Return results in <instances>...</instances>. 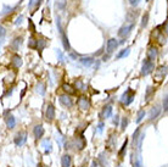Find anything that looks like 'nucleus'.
<instances>
[{"label":"nucleus","mask_w":168,"mask_h":167,"mask_svg":"<svg viewBox=\"0 0 168 167\" xmlns=\"http://www.w3.org/2000/svg\"><path fill=\"white\" fill-rule=\"evenodd\" d=\"M134 95H135V94H134V90L129 88V89L123 94V95H122V98H121L122 104H123V105H126V106H128L129 104H130L131 101H133Z\"/></svg>","instance_id":"f257e3e1"},{"label":"nucleus","mask_w":168,"mask_h":167,"mask_svg":"<svg viewBox=\"0 0 168 167\" xmlns=\"http://www.w3.org/2000/svg\"><path fill=\"white\" fill-rule=\"evenodd\" d=\"M155 70V64H153L152 61L150 60H145L143 62V67H141V75L143 76H147L149 73H151V72Z\"/></svg>","instance_id":"f03ea898"},{"label":"nucleus","mask_w":168,"mask_h":167,"mask_svg":"<svg viewBox=\"0 0 168 167\" xmlns=\"http://www.w3.org/2000/svg\"><path fill=\"white\" fill-rule=\"evenodd\" d=\"M45 118L49 122H51L55 118V106L52 105V104H49L46 106V109H45Z\"/></svg>","instance_id":"7ed1b4c3"},{"label":"nucleus","mask_w":168,"mask_h":167,"mask_svg":"<svg viewBox=\"0 0 168 167\" xmlns=\"http://www.w3.org/2000/svg\"><path fill=\"white\" fill-rule=\"evenodd\" d=\"M26 140H27V134L25 132L17 133L15 135V139H13V142H15V145H17V146H22L26 143Z\"/></svg>","instance_id":"20e7f679"},{"label":"nucleus","mask_w":168,"mask_h":167,"mask_svg":"<svg viewBox=\"0 0 168 167\" xmlns=\"http://www.w3.org/2000/svg\"><path fill=\"white\" fill-rule=\"evenodd\" d=\"M131 164H133V167H144L143 159L139 152H133L131 154Z\"/></svg>","instance_id":"39448f33"},{"label":"nucleus","mask_w":168,"mask_h":167,"mask_svg":"<svg viewBox=\"0 0 168 167\" xmlns=\"http://www.w3.org/2000/svg\"><path fill=\"white\" fill-rule=\"evenodd\" d=\"M117 47H118V42H117L115 38L108 39L107 40V54L108 55H111V54L117 49Z\"/></svg>","instance_id":"423d86ee"},{"label":"nucleus","mask_w":168,"mask_h":167,"mask_svg":"<svg viewBox=\"0 0 168 167\" xmlns=\"http://www.w3.org/2000/svg\"><path fill=\"white\" fill-rule=\"evenodd\" d=\"M5 121H6V126L9 129H13L16 126V118L15 116H12L11 114H7L6 112V117H5Z\"/></svg>","instance_id":"0eeeda50"},{"label":"nucleus","mask_w":168,"mask_h":167,"mask_svg":"<svg viewBox=\"0 0 168 167\" xmlns=\"http://www.w3.org/2000/svg\"><path fill=\"white\" fill-rule=\"evenodd\" d=\"M78 107L80 110H83V111H85V110H88L89 109V106H90V102H89V100L87 98H84V96H82V98H79V100H78Z\"/></svg>","instance_id":"6e6552de"},{"label":"nucleus","mask_w":168,"mask_h":167,"mask_svg":"<svg viewBox=\"0 0 168 167\" xmlns=\"http://www.w3.org/2000/svg\"><path fill=\"white\" fill-rule=\"evenodd\" d=\"M60 102L65 107H72V105H73V100L71 99L70 95H61L60 96Z\"/></svg>","instance_id":"1a4fd4ad"},{"label":"nucleus","mask_w":168,"mask_h":167,"mask_svg":"<svg viewBox=\"0 0 168 167\" xmlns=\"http://www.w3.org/2000/svg\"><path fill=\"white\" fill-rule=\"evenodd\" d=\"M133 27H134V23H130V25H126V26H123L122 28L120 29V32H118V34L121 35V37H127L129 33H130V31L133 29Z\"/></svg>","instance_id":"9d476101"},{"label":"nucleus","mask_w":168,"mask_h":167,"mask_svg":"<svg viewBox=\"0 0 168 167\" xmlns=\"http://www.w3.org/2000/svg\"><path fill=\"white\" fill-rule=\"evenodd\" d=\"M33 133H34L35 139H40L44 135V128H43V126L42 124L35 126L34 129H33Z\"/></svg>","instance_id":"9b49d317"},{"label":"nucleus","mask_w":168,"mask_h":167,"mask_svg":"<svg viewBox=\"0 0 168 167\" xmlns=\"http://www.w3.org/2000/svg\"><path fill=\"white\" fill-rule=\"evenodd\" d=\"M61 165H62V167H71V165H72V157L68 154H65L61 157Z\"/></svg>","instance_id":"f8f14e48"},{"label":"nucleus","mask_w":168,"mask_h":167,"mask_svg":"<svg viewBox=\"0 0 168 167\" xmlns=\"http://www.w3.org/2000/svg\"><path fill=\"white\" fill-rule=\"evenodd\" d=\"M161 114V109H160V106H155V107H152L151 111H150V121H153L155 118H157L158 115Z\"/></svg>","instance_id":"ddd939ff"},{"label":"nucleus","mask_w":168,"mask_h":167,"mask_svg":"<svg viewBox=\"0 0 168 167\" xmlns=\"http://www.w3.org/2000/svg\"><path fill=\"white\" fill-rule=\"evenodd\" d=\"M111 115H112V106L111 105H106L102 109L101 117L102 118H108V117H111Z\"/></svg>","instance_id":"4468645a"},{"label":"nucleus","mask_w":168,"mask_h":167,"mask_svg":"<svg viewBox=\"0 0 168 167\" xmlns=\"http://www.w3.org/2000/svg\"><path fill=\"white\" fill-rule=\"evenodd\" d=\"M156 56H157V50H156V48H150L149 49V51H147V60L150 61H155L156 60Z\"/></svg>","instance_id":"2eb2a0df"},{"label":"nucleus","mask_w":168,"mask_h":167,"mask_svg":"<svg viewBox=\"0 0 168 167\" xmlns=\"http://www.w3.org/2000/svg\"><path fill=\"white\" fill-rule=\"evenodd\" d=\"M43 146L45 148V152H46V154L51 152V150H52V145H51V143H50L49 139H45V140L43 142Z\"/></svg>","instance_id":"dca6fc26"},{"label":"nucleus","mask_w":168,"mask_h":167,"mask_svg":"<svg viewBox=\"0 0 168 167\" xmlns=\"http://www.w3.org/2000/svg\"><path fill=\"white\" fill-rule=\"evenodd\" d=\"M82 64H83L84 66H90L94 62V60H93V57H89V56H87V57H82L80 60H79Z\"/></svg>","instance_id":"f3484780"},{"label":"nucleus","mask_w":168,"mask_h":167,"mask_svg":"<svg viewBox=\"0 0 168 167\" xmlns=\"http://www.w3.org/2000/svg\"><path fill=\"white\" fill-rule=\"evenodd\" d=\"M62 34V43H63V47H65L66 50H70V43H68V38H67V35L65 34V32H61Z\"/></svg>","instance_id":"a211bd4d"},{"label":"nucleus","mask_w":168,"mask_h":167,"mask_svg":"<svg viewBox=\"0 0 168 167\" xmlns=\"http://www.w3.org/2000/svg\"><path fill=\"white\" fill-rule=\"evenodd\" d=\"M129 53H130V49L129 48H127V49H123L121 53L117 54V56L116 59H122V57H126V56H128L129 55Z\"/></svg>","instance_id":"6ab92c4d"},{"label":"nucleus","mask_w":168,"mask_h":167,"mask_svg":"<svg viewBox=\"0 0 168 167\" xmlns=\"http://www.w3.org/2000/svg\"><path fill=\"white\" fill-rule=\"evenodd\" d=\"M35 43H37V47H35V48H37L39 51H42L43 48L45 47V45H46L45 40H43V39H37V40H35Z\"/></svg>","instance_id":"aec40b11"},{"label":"nucleus","mask_w":168,"mask_h":167,"mask_svg":"<svg viewBox=\"0 0 168 167\" xmlns=\"http://www.w3.org/2000/svg\"><path fill=\"white\" fill-rule=\"evenodd\" d=\"M62 89L65 90L67 94H76V90L72 88L70 84H63V85H62Z\"/></svg>","instance_id":"412c9836"},{"label":"nucleus","mask_w":168,"mask_h":167,"mask_svg":"<svg viewBox=\"0 0 168 167\" xmlns=\"http://www.w3.org/2000/svg\"><path fill=\"white\" fill-rule=\"evenodd\" d=\"M12 62H13V66L15 67H20L22 65V60H21V57L19 55H15L12 57Z\"/></svg>","instance_id":"4be33fe9"},{"label":"nucleus","mask_w":168,"mask_h":167,"mask_svg":"<svg viewBox=\"0 0 168 167\" xmlns=\"http://www.w3.org/2000/svg\"><path fill=\"white\" fill-rule=\"evenodd\" d=\"M145 115H146V112H145V110H140L138 112V116H137V123H140L141 121L145 118Z\"/></svg>","instance_id":"5701e85b"},{"label":"nucleus","mask_w":168,"mask_h":167,"mask_svg":"<svg viewBox=\"0 0 168 167\" xmlns=\"http://www.w3.org/2000/svg\"><path fill=\"white\" fill-rule=\"evenodd\" d=\"M127 145H128V139H126L124 140V143H123V145H122V148H121V150H120V152H118V156L122 159V156L124 155V151L127 150Z\"/></svg>","instance_id":"b1692460"},{"label":"nucleus","mask_w":168,"mask_h":167,"mask_svg":"<svg viewBox=\"0 0 168 167\" xmlns=\"http://www.w3.org/2000/svg\"><path fill=\"white\" fill-rule=\"evenodd\" d=\"M128 126V118L127 117H123L122 118V124H121V130H126V127Z\"/></svg>","instance_id":"393cba45"},{"label":"nucleus","mask_w":168,"mask_h":167,"mask_svg":"<svg viewBox=\"0 0 168 167\" xmlns=\"http://www.w3.org/2000/svg\"><path fill=\"white\" fill-rule=\"evenodd\" d=\"M37 92H39V94H45V85L42 84V83H39L38 84V87H37Z\"/></svg>","instance_id":"a878e982"},{"label":"nucleus","mask_w":168,"mask_h":167,"mask_svg":"<svg viewBox=\"0 0 168 167\" xmlns=\"http://www.w3.org/2000/svg\"><path fill=\"white\" fill-rule=\"evenodd\" d=\"M147 20H149V13H145L143 16V21H141V27H145L147 25Z\"/></svg>","instance_id":"bb28decb"},{"label":"nucleus","mask_w":168,"mask_h":167,"mask_svg":"<svg viewBox=\"0 0 168 167\" xmlns=\"http://www.w3.org/2000/svg\"><path fill=\"white\" fill-rule=\"evenodd\" d=\"M76 85H77V88H79L80 90H85V87L83 85V83H82V81H80V79H78V81H77Z\"/></svg>","instance_id":"cd10ccee"},{"label":"nucleus","mask_w":168,"mask_h":167,"mask_svg":"<svg viewBox=\"0 0 168 167\" xmlns=\"http://www.w3.org/2000/svg\"><path fill=\"white\" fill-rule=\"evenodd\" d=\"M152 93H153V88H152V87H149V88H147V93H146V96H145V98H146V100H149V98H150V95H151Z\"/></svg>","instance_id":"c85d7f7f"},{"label":"nucleus","mask_w":168,"mask_h":167,"mask_svg":"<svg viewBox=\"0 0 168 167\" xmlns=\"http://www.w3.org/2000/svg\"><path fill=\"white\" fill-rule=\"evenodd\" d=\"M167 94L165 95V98H163V110H165V112H167Z\"/></svg>","instance_id":"c756f323"},{"label":"nucleus","mask_w":168,"mask_h":167,"mask_svg":"<svg viewBox=\"0 0 168 167\" xmlns=\"http://www.w3.org/2000/svg\"><path fill=\"white\" fill-rule=\"evenodd\" d=\"M118 123H120V116L116 115L115 117H113V124H115V126H118Z\"/></svg>","instance_id":"7c9ffc66"},{"label":"nucleus","mask_w":168,"mask_h":167,"mask_svg":"<svg viewBox=\"0 0 168 167\" xmlns=\"http://www.w3.org/2000/svg\"><path fill=\"white\" fill-rule=\"evenodd\" d=\"M129 3H130V5L135 6V5H138V4L140 3V0H129Z\"/></svg>","instance_id":"2f4dec72"},{"label":"nucleus","mask_w":168,"mask_h":167,"mask_svg":"<svg viewBox=\"0 0 168 167\" xmlns=\"http://www.w3.org/2000/svg\"><path fill=\"white\" fill-rule=\"evenodd\" d=\"M4 35H5V28L0 26V38H1V37H4Z\"/></svg>","instance_id":"473e14b6"},{"label":"nucleus","mask_w":168,"mask_h":167,"mask_svg":"<svg viewBox=\"0 0 168 167\" xmlns=\"http://www.w3.org/2000/svg\"><path fill=\"white\" fill-rule=\"evenodd\" d=\"M56 54H57L58 59H60V61H63V55H62V53H61L60 50H56Z\"/></svg>","instance_id":"72a5a7b5"},{"label":"nucleus","mask_w":168,"mask_h":167,"mask_svg":"<svg viewBox=\"0 0 168 167\" xmlns=\"http://www.w3.org/2000/svg\"><path fill=\"white\" fill-rule=\"evenodd\" d=\"M98 130H99L100 133H101L102 130H104V123H102V122H100V123H99V126H98Z\"/></svg>","instance_id":"f704fd0d"},{"label":"nucleus","mask_w":168,"mask_h":167,"mask_svg":"<svg viewBox=\"0 0 168 167\" xmlns=\"http://www.w3.org/2000/svg\"><path fill=\"white\" fill-rule=\"evenodd\" d=\"M38 167H48V166H46V165H43V164H40Z\"/></svg>","instance_id":"c9c22d12"},{"label":"nucleus","mask_w":168,"mask_h":167,"mask_svg":"<svg viewBox=\"0 0 168 167\" xmlns=\"http://www.w3.org/2000/svg\"><path fill=\"white\" fill-rule=\"evenodd\" d=\"M98 165H96V162H93V167H96Z\"/></svg>","instance_id":"e433bc0d"}]
</instances>
